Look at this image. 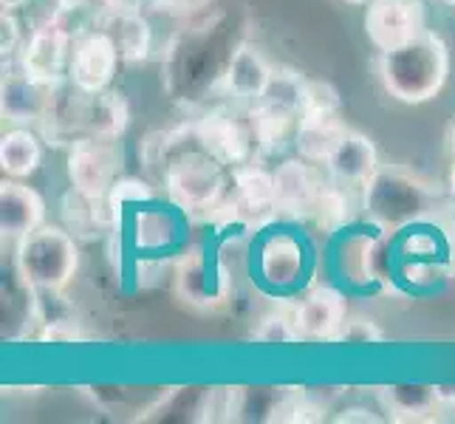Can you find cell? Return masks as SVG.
<instances>
[{
  "label": "cell",
  "instance_id": "1",
  "mask_svg": "<svg viewBox=\"0 0 455 424\" xmlns=\"http://www.w3.org/2000/svg\"><path fill=\"white\" fill-rule=\"evenodd\" d=\"M164 141V167L162 181L167 198L181 207L187 215L196 212H215L227 201V164H221L204 150L196 136L193 124L187 122L176 131L162 133Z\"/></svg>",
  "mask_w": 455,
  "mask_h": 424
},
{
  "label": "cell",
  "instance_id": "2",
  "mask_svg": "<svg viewBox=\"0 0 455 424\" xmlns=\"http://www.w3.org/2000/svg\"><path fill=\"white\" fill-rule=\"evenodd\" d=\"M376 76L396 102L425 105L444 91L450 76V45L435 31H425L399 49L379 52Z\"/></svg>",
  "mask_w": 455,
  "mask_h": 424
},
{
  "label": "cell",
  "instance_id": "3",
  "mask_svg": "<svg viewBox=\"0 0 455 424\" xmlns=\"http://www.w3.org/2000/svg\"><path fill=\"white\" fill-rule=\"evenodd\" d=\"M438 190L404 167H379L363 187V210L379 232H396L435 210Z\"/></svg>",
  "mask_w": 455,
  "mask_h": 424
},
{
  "label": "cell",
  "instance_id": "4",
  "mask_svg": "<svg viewBox=\"0 0 455 424\" xmlns=\"http://www.w3.org/2000/svg\"><path fill=\"white\" fill-rule=\"evenodd\" d=\"M14 269L28 294L66 292L80 269V249H76L74 232L54 224L31 229L14 249Z\"/></svg>",
  "mask_w": 455,
  "mask_h": 424
},
{
  "label": "cell",
  "instance_id": "5",
  "mask_svg": "<svg viewBox=\"0 0 455 424\" xmlns=\"http://www.w3.org/2000/svg\"><path fill=\"white\" fill-rule=\"evenodd\" d=\"M212 23H204L196 28H184L181 35L170 43L167 49V88L179 100H198L201 88H212L221 83L224 68L218 66L212 52Z\"/></svg>",
  "mask_w": 455,
  "mask_h": 424
},
{
  "label": "cell",
  "instance_id": "6",
  "mask_svg": "<svg viewBox=\"0 0 455 424\" xmlns=\"http://www.w3.org/2000/svg\"><path fill=\"white\" fill-rule=\"evenodd\" d=\"M172 292L181 303L201 311L224 308L232 297V269L221 255L210 258L204 246L184 249L172 272Z\"/></svg>",
  "mask_w": 455,
  "mask_h": 424
},
{
  "label": "cell",
  "instance_id": "7",
  "mask_svg": "<svg viewBox=\"0 0 455 424\" xmlns=\"http://www.w3.org/2000/svg\"><path fill=\"white\" fill-rule=\"evenodd\" d=\"M122 150L116 139L100 136H76L68 145V179L71 190L83 198L102 201L111 196L119 181Z\"/></svg>",
  "mask_w": 455,
  "mask_h": 424
},
{
  "label": "cell",
  "instance_id": "8",
  "mask_svg": "<svg viewBox=\"0 0 455 424\" xmlns=\"http://www.w3.org/2000/svg\"><path fill=\"white\" fill-rule=\"evenodd\" d=\"M311 277V249L303 235L272 229L258 244V280L269 292H297Z\"/></svg>",
  "mask_w": 455,
  "mask_h": 424
},
{
  "label": "cell",
  "instance_id": "9",
  "mask_svg": "<svg viewBox=\"0 0 455 424\" xmlns=\"http://www.w3.org/2000/svg\"><path fill=\"white\" fill-rule=\"evenodd\" d=\"M427 31V12L421 0H368L365 35L376 52H390Z\"/></svg>",
  "mask_w": 455,
  "mask_h": 424
},
{
  "label": "cell",
  "instance_id": "10",
  "mask_svg": "<svg viewBox=\"0 0 455 424\" xmlns=\"http://www.w3.org/2000/svg\"><path fill=\"white\" fill-rule=\"evenodd\" d=\"M119 62L122 57L114 37L105 28H91L74 43L68 80L76 93H102L111 88Z\"/></svg>",
  "mask_w": 455,
  "mask_h": 424
},
{
  "label": "cell",
  "instance_id": "11",
  "mask_svg": "<svg viewBox=\"0 0 455 424\" xmlns=\"http://www.w3.org/2000/svg\"><path fill=\"white\" fill-rule=\"evenodd\" d=\"M74 43H76L74 35L62 23L43 20L31 31V37L23 43V49L18 52L20 68L35 76V80L60 85L68 76Z\"/></svg>",
  "mask_w": 455,
  "mask_h": 424
},
{
  "label": "cell",
  "instance_id": "12",
  "mask_svg": "<svg viewBox=\"0 0 455 424\" xmlns=\"http://www.w3.org/2000/svg\"><path fill=\"white\" fill-rule=\"evenodd\" d=\"M190 124L198 145L221 164L238 167L252 159L255 139L252 131H249V122L238 119L229 108H212V111L193 119Z\"/></svg>",
  "mask_w": 455,
  "mask_h": 424
},
{
  "label": "cell",
  "instance_id": "13",
  "mask_svg": "<svg viewBox=\"0 0 455 424\" xmlns=\"http://www.w3.org/2000/svg\"><path fill=\"white\" fill-rule=\"evenodd\" d=\"M57 88L52 83L35 80L31 74L9 71L0 83V111L6 122L14 124H43L49 122L57 108Z\"/></svg>",
  "mask_w": 455,
  "mask_h": 424
},
{
  "label": "cell",
  "instance_id": "14",
  "mask_svg": "<svg viewBox=\"0 0 455 424\" xmlns=\"http://www.w3.org/2000/svg\"><path fill=\"white\" fill-rule=\"evenodd\" d=\"M187 232V212L176 204H139V210L131 218V238L139 252L150 255H170L176 252Z\"/></svg>",
  "mask_w": 455,
  "mask_h": 424
},
{
  "label": "cell",
  "instance_id": "15",
  "mask_svg": "<svg viewBox=\"0 0 455 424\" xmlns=\"http://www.w3.org/2000/svg\"><path fill=\"white\" fill-rule=\"evenodd\" d=\"M235 184V210L246 221L249 229H260L272 221L277 212V193H275V172L255 164L252 159L232 167Z\"/></svg>",
  "mask_w": 455,
  "mask_h": 424
},
{
  "label": "cell",
  "instance_id": "16",
  "mask_svg": "<svg viewBox=\"0 0 455 424\" xmlns=\"http://www.w3.org/2000/svg\"><path fill=\"white\" fill-rule=\"evenodd\" d=\"M345 320H348V306H345V297L331 286H314L294 306V323L303 340L337 342Z\"/></svg>",
  "mask_w": 455,
  "mask_h": 424
},
{
  "label": "cell",
  "instance_id": "17",
  "mask_svg": "<svg viewBox=\"0 0 455 424\" xmlns=\"http://www.w3.org/2000/svg\"><path fill=\"white\" fill-rule=\"evenodd\" d=\"M275 66L263 57V52L252 43H238L227 57V68L218 88L227 97L243 100V102H258L263 97L266 85L272 80Z\"/></svg>",
  "mask_w": 455,
  "mask_h": 424
},
{
  "label": "cell",
  "instance_id": "18",
  "mask_svg": "<svg viewBox=\"0 0 455 424\" xmlns=\"http://www.w3.org/2000/svg\"><path fill=\"white\" fill-rule=\"evenodd\" d=\"M45 224V201L35 187L23 179H6L0 184V232L9 241H20L23 235Z\"/></svg>",
  "mask_w": 455,
  "mask_h": 424
},
{
  "label": "cell",
  "instance_id": "19",
  "mask_svg": "<svg viewBox=\"0 0 455 424\" xmlns=\"http://www.w3.org/2000/svg\"><path fill=\"white\" fill-rule=\"evenodd\" d=\"M323 167L328 170V179H334L337 184L351 190V187H365L382 164L373 141L365 133L348 131Z\"/></svg>",
  "mask_w": 455,
  "mask_h": 424
},
{
  "label": "cell",
  "instance_id": "20",
  "mask_svg": "<svg viewBox=\"0 0 455 424\" xmlns=\"http://www.w3.org/2000/svg\"><path fill=\"white\" fill-rule=\"evenodd\" d=\"M323 179L317 176L311 162L286 159L275 170V193H277V212L283 215H308L314 201L323 190Z\"/></svg>",
  "mask_w": 455,
  "mask_h": 424
},
{
  "label": "cell",
  "instance_id": "21",
  "mask_svg": "<svg viewBox=\"0 0 455 424\" xmlns=\"http://www.w3.org/2000/svg\"><path fill=\"white\" fill-rule=\"evenodd\" d=\"M390 244L385 235H354L342 244L339 269L348 283H379L387 277Z\"/></svg>",
  "mask_w": 455,
  "mask_h": 424
},
{
  "label": "cell",
  "instance_id": "22",
  "mask_svg": "<svg viewBox=\"0 0 455 424\" xmlns=\"http://www.w3.org/2000/svg\"><path fill=\"white\" fill-rule=\"evenodd\" d=\"M131 124V108L122 91H102V93H83L80 102V128L88 136L100 139H122Z\"/></svg>",
  "mask_w": 455,
  "mask_h": 424
},
{
  "label": "cell",
  "instance_id": "23",
  "mask_svg": "<svg viewBox=\"0 0 455 424\" xmlns=\"http://www.w3.org/2000/svg\"><path fill=\"white\" fill-rule=\"evenodd\" d=\"M351 128L342 114H300L294 128V148L311 164H325Z\"/></svg>",
  "mask_w": 455,
  "mask_h": 424
},
{
  "label": "cell",
  "instance_id": "24",
  "mask_svg": "<svg viewBox=\"0 0 455 424\" xmlns=\"http://www.w3.org/2000/svg\"><path fill=\"white\" fill-rule=\"evenodd\" d=\"M379 402L382 411L387 413L390 421H433L442 411V402H438L435 385H385L379 388Z\"/></svg>",
  "mask_w": 455,
  "mask_h": 424
},
{
  "label": "cell",
  "instance_id": "25",
  "mask_svg": "<svg viewBox=\"0 0 455 424\" xmlns=\"http://www.w3.org/2000/svg\"><path fill=\"white\" fill-rule=\"evenodd\" d=\"M100 20L108 35L114 37L119 57L124 62H145L153 52V28L142 9H124V12H108L100 14Z\"/></svg>",
  "mask_w": 455,
  "mask_h": 424
},
{
  "label": "cell",
  "instance_id": "26",
  "mask_svg": "<svg viewBox=\"0 0 455 424\" xmlns=\"http://www.w3.org/2000/svg\"><path fill=\"white\" fill-rule=\"evenodd\" d=\"M43 162V145L28 128H12L0 139V170L6 179H28Z\"/></svg>",
  "mask_w": 455,
  "mask_h": 424
},
{
  "label": "cell",
  "instance_id": "27",
  "mask_svg": "<svg viewBox=\"0 0 455 424\" xmlns=\"http://www.w3.org/2000/svg\"><path fill=\"white\" fill-rule=\"evenodd\" d=\"M246 122H249V131H252V139H255V150H260V153H277L283 148V141L289 139L291 128H297V116L280 114L263 102H255L249 108Z\"/></svg>",
  "mask_w": 455,
  "mask_h": 424
},
{
  "label": "cell",
  "instance_id": "28",
  "mask_svg": "<svg viewBox=\"0 0 455 424\" xmlns=\"http://www.w3.org/2000/svg\"><path fill=\"white\" fill-rule=\"evenodd\" d=\"M306 85L308 80L294 68H286V66H277L272 71V80L266 85L263 97L258 102L275 108L280 114H289V116H297L300 119V111H303V100H306Z\"/></svg>",
  "mask_w": 455,
  "mask_h": 424
},
{
  "label": "cell",
  "instance_id": "29",
  "mask_svg": "<svg viewBox=\"0 0 455 424\" xmlns=\"http://www.w3.org/2000/svg\"><path fill=\"white\" fill-rule=\"evenodd\" d=\"M351 215V204H348V187L337 184L334 179H328L323 184V190L314 201V207L308 218H314L323 229H339Z\"/></svg>",
  "mask_w": 455,
  "mask_h": 424
},
{
  "label": "cell",
  "instance_id": "30",
  "mask_svg": "<svg viewBox=\"0 0 455 424\" xmlns=\"http://www.w3.org/2000/svg\"><path fill=\"white\" fill-rule=\"evenodd\" d=\"M255 342L263 345H289V342H300V332H297V323H294V311H269L263 314L258 320L255 332H252Z\"/></svg>",
  "mask_w": 455,
  "mask_h": 424
},
{
  "label": "cell",
  "instance_id": "31",
  "mask_svg": "<svg viewBox=\"0 0 455 424\" xmlns=\"http://www.w3.org/2000/svg\"><path fill=\"white\" fill-rule=\"evenodd\" d=\"M300 114H342L339 91L325 80H308Z\"/></svg>",
  "mask_w": 455,
  "mask_h": 424
},
{
  "label": "cell",
  "instance_id": "32",
  "mask_svg": "<svg viewBox=\"0 0 455 424\" xmlns=\"http://www.w3.org/2000/svg\"><path fill=\"white\" fill-rule=\"evenodd\" d=\"M382 340H385L382 328L376 325L373 317H365V314H348V320H345L342 332L337 337V342H345V345H373Z\"/></svg>",
  "mask_w": 455,
  "mask_h": 424
},
{
  "label": "cell",
  "instance_id": "33",
  "mask_svg": "<svg viewBox=\"0 0 455 424\" xmlns=\"http://www.w3.org/2000/svg\"><path fill=\"white\" fill-rule=\"evenodd\" d=\"M108 201H111V207L114 212L124 210V207H131V204H145V201H153V193H150V187L145 181H139V179H119L114 184V190L111 196H108Z\"/></svg>",
  "mask_w": 455,
  "mask_h": 424
},
{
  "label": "cell",
  "instance_id": "34",
  "mask_svg": "<svg viewBox=\"0 0 455 424\" xmlns=\"http://www.w3.org/2000/svg\"><path fill=\"white\" fill-rule=\"evenodd\" d=\"M37 340H40V342L60 345V342H83L85 334H83L80 323H74V320H68V317H57V320L43 323Z\"/></svg>",
  "mask_w": 455,
  "mask_h": 424
},
{
  "label": "cell",
  "instance_id": "35",
  "mask_svg": "<svg viewBox=\"0 0 455 424\" xmlns=\"http://www.w3.org/2000/svg\"><path fill=\"white\" fill-rule=\"evenodd\" d=\"M150 4L170 18H196V14L207 12L215 0H150Z\"/></svg>",
  "mask_w": 455,
  "mask_h": 424
},
{
  "label": "cell",
  "instance_id": "36",
  "mask_svg": "<svg viewBox=\"0 0 455 424\" xmlns=\"http://www.w3.org/2000/svg\"><path fill=\"white\" fill-rule=\"evenodd\" d=\"M0 28H4V40H0V45H4V57L20 52L26 40L20 35V23H18V18H14V12H4V18H0Z\"/></svg>",
  "mask_w": 455,
  "mask_h": 424
},
{
  "label": "cell",
  "instance_id": "37",
  "mask_svg": "<svg viewBox=\"0 0 455 424\" xmlns=\"http://www.w3.org/2000/svg\"><path fill=\"white\" fill-rule=\"evenodd\" d=\"M334 421H379V416H376V413H371L368 411V407H348V411H342L339 416H334Z\"/></svg>",
  "mask_w": 455,
  "mask_h": 424
},
{
  "label": "cell",
  "instance_id": "38",
  "mask_svg": "<svg viewBox=\"0 0 455 424\" xmlns=\"http://www.w3.org/2000/svg\"><path fill=\"white\" fill-rule=\"evenodd\" d=\"M100 14L108 12H124V9H142V0H97Z\"/></svg>",
  "mask_w": 455,
  "mask_h": 424
},
{
  "label": "cell",
  "instance_id": "39",
  "mask_svg": "<svg viewBox=\"0 0 455 424\" xmlns=\"http://www.w3.org/2000/svg\"><path fill=\"white\" fill-rule=\"evenodd\" d=\"M435 394L442 407H452L455 411V385H435Z\"/></svg>",
  "mask_w": 455,
  "mask_h": 424
},
{
  "label": "cell",
  "instance_id": "40",
  "mask_svg": "<svg viewBox=\"0 0 455 424\" xmlns=\"http://www.w3.org/2000/svg\"><path fill=\"white\" fill-rule=\"evenodd\" d=\"M31 4V0H0V6H4V12H20Z\"/></svg>",
  "mask_w": 455,
  "mask_h": 424
},
{
  "label": "cell",
  "instance_id": "41",
  "mask_svg": "<svg viewBox=\"0 0 455 424\" xmlns=\"http://www.w3.org/2000/svg\"><path fill=\"white\" fill-rule=\"evenodd\" d=\"M450 153H452V162H455V124H452V131H450Z\"/></svg>",
  "mask_w": 455,
  "mask_h": 424
},
{
  "label": "cell",
  "instance_id": "42",
  "mask_svg": "<svg viewBox=\"0 0 455 424\" xmlns=\"http://www.w3.org/2000/svg\"><path fill=\"white\" fill-rule=\"evenodd\" d=\"M342 4H354V6H365L368 0H342Z\"/></svg>",
  "mask_w": 455,
  "mask_h": 424
},
{
  "label": "cell",
  "instance_id": "43",
  "mask_svg": "<svg viewBox=\"0 0 455 424\" xmlns=\"http://www.w3.org/2000/svg\"><path fill=\"white\" fill-rule=\"evenodd\" d=\"M442 4H447V6H455V0H442Z\"/></svg>",
  "mask_w": 455,
  "mask_h": 424
},
{
  "label": "cell",
  "instance_id": "44",
  "mask_svg": "<svg viewBox=\"0 0 455 424\" xmlns=\"http://www.w3.org/2000/svg\"><path fill=\"white\" fill-rule=\"evenodd\" d=\"M452 187H455V162H452Z\"/></svg>",
  "mask_w": 455,
  "mask_h": 424
}]
</instances>
